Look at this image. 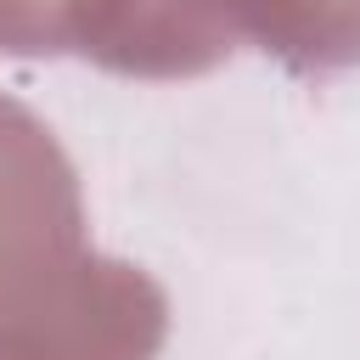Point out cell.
Listing matches in <instances>:
<instances>
[{
	"instance_id": "obj_1",
	"label": "cell",
	"mask_w": 360,
	"mask_h": 360,
	"mask_svg": "<svg viewBox=\"0 0 360 360\" xmlns=\"http://www.w3.org/2000/svg\"><path fill=\"white\" fill-rule=\"evenodd\" d=\"M163 287L90 248L62 141L0 96V360H158Z\"/></svg>"
},
{
	"instance_id": "obj_3",
	"label": "cell",
	"mask_w": 360,
	"mask_h": 360,
	"mask_svg": "<svg viewBox=\"0 0 360 360\" xmlns=\"http://www.w3.org/2000/svg\"><path fill=\"white\" fill-rule=\"evenodd\" d=\"M236 39L281 56L298 73L360 62V0H219Z\"/></svg>"
},
{
	"instance_id": "obj_2",
	"label": "cell",
	"mask_w": 360,
	"mask_h": 360,
	"mask_svg": "<svg viewBox=\"0 0 360 360\" xmlns=\"http://www.w3.org/2000/svg\"><path fill=\"white\" fill-rule=\"evenodd\" d=\"M6 56H84L124 79H197L236 51L219 0H0Z\"/></svg>"
}]
</instances>
